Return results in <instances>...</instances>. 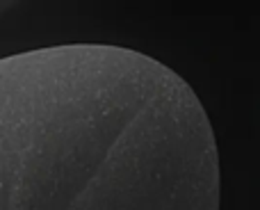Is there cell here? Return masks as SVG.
<instances>
[{
	"mask_svg": "<svg viewBox=\"0 0 260 210\" xmlns=\"http://www.w3.org/2000/svg\"><path fill=\"white\" fill-rule=\"evenodd\" d=\"M219 146L197 92L114 44L0 62V210H217Z\"/></svg>",
	"mask_w": 260,
	"mask_h": 210,
	"instance_id": "6da1fadb",
	"label": "cell"
},
{
	"mask_svg": "<svg viewBox=\"0 0 260 210\" xmlns=\"http://www.w3.org/2000/svg\"><path fill=\"white\" fill-rule=\"evenodd\" d=\"M18 3H21V0H0V12L7 14L9 9H12L14 5H18Z\"/></svg>",
	"mask_w": 260,
	"mask_h": 210,
	"instance_id": "7a4b0ae2",
	"label": "cell"
}]
</instances>
